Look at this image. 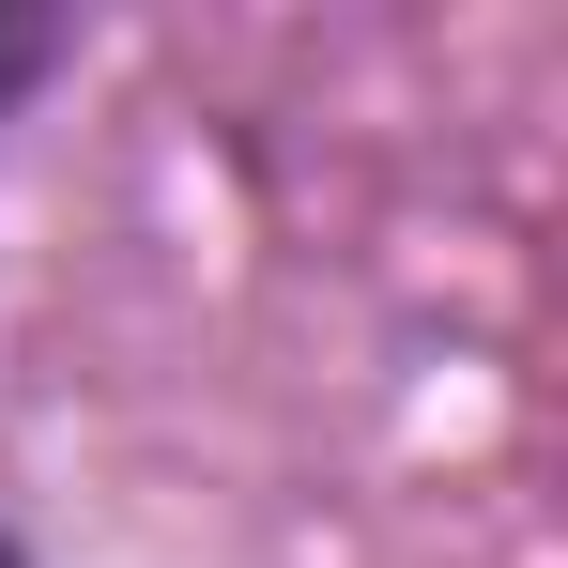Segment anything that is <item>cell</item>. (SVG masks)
<instances>
[{"mask_svg":"<svg viewBox=\"0 0 568 568\" xmlns=\"http://www.w3.org/2000/svg\"><path fill=\"white\" fill-rule=\"evenodd\" d=\"M47 78V16H0V93H31Z\"/></svg>","mask_w":568,"mask_h":568,"instance_id":"obj_1","label":"cell"},{"mask_svg":"<svg viewBox=\"0 0 568 568\" xmlns=\"http://www.w3.org/2000/svg\"><path fill=\"white\" fill-rule=\"evenodd\" d=\"M0 568H16V554H0Z\"/></svg>","mask_w":568,"mask_h":568,"instance_id":"obj_2","label":"cell"}]
</instances>
